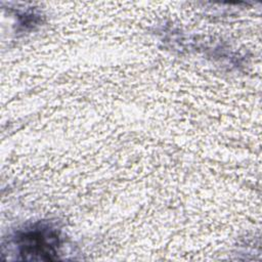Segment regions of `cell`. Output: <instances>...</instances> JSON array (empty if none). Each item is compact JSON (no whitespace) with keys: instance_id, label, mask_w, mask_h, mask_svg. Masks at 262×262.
<instances>
[{"instance_id":"1","label":"cell","mask_w":262,"mask_h":262,"mask_svg":"<svg viewBox=\"0 0 262 262\" xmlns=\"http://www.w3.org/2000/svg\"><path fill=\"white\" fill-rule=\"evenodd\" d=\"M57 246V236L50 231L41 230L33 231L24 236V243L21 244V254L38 256V259H51V256L56 253L55 248Z\"/></svg>"}]
</instances>
